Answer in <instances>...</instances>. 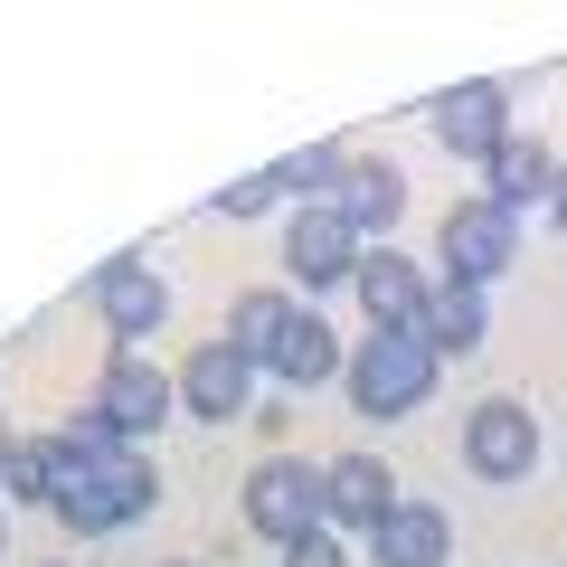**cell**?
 <instances>
[{"label": "cell", "instance_id": "cell-12", "mask_svg": "<svg viewBox=\"0 0 567 567\" xmlns=\"http://www.w3.org/2000/svg\"><path fill=\"white\" fill-rule=\"evenodd\" d=\"M171 398H181V388H171V369L133 360V350H123V360H104V379H95V406L123 425V435H133V445L171 425Z\"/></svg>", "mask_w": 567, "mask_h": 567}, {"label": "cell", "instance_id": "cell-4", "mask_svg": "<svg viewBox=\"0 0 567 567\" xmlns=\"http://www.w3.org/2000/svg\"><path fill=\"white\" fill-rule=\"evenodd\" d=\"M464 473L473 483H529L539 473V416L520 398H473L464 416Z\"/></svg>", "mask_w": 567, "mask_h": 567}, {"label": "cell", "instance_id": "cell-14", "mask_svg": "<svg viewBox=\"0 0 567 567\" xmlns=\"http://www.w3.org/2000/svg\"><path fill=\"white\" fill-rule=\"evenodd\" d=\"M369 558L379 567H445L454 558V520L435 502H398L379 529H369Z\"/></svg>", "mask_w": 567, "mask_h": 567}, {"label": "cell", "instance_id": "cell-23", "mask_svg": "<svg viewBox=\"0 0 567 567\" xmlns=\"http://www.w3.org/2000/svg\"><path fill=\"white\" fill-rule=\"evenodd\" d=\"M548 227L567 237V162H558V189H548Z\"/></svg>", "mask_w": 567, "mask_h": 567}, {"label": "cell", "instance_id": "cell-2", "mask_svg": "<svg viewBox=\"0 0 567 567\" xmlns=\"http://www.w3.org/2000/svg\"><path fill=\"white\" fill-rule=\"evenodd\" d=\"M152 511H162V473L142 464V454H123V464H104V473H66V483H58V520L76 529V539H114V529L152 520Z\"/></svg>", "mask_w": 567, "mask_h": 567}, {"label": "cell", "instance_id": "cell-17", "mask_svg": "<svg viewBox=\"0 0 567 567\" xmlns=\"http://www.w3.org/2000/svg\"><path fill=\"white\" fill-rule=\"evenodd\" d=\"M341 369H350L341 331H331L322 312H293V331L275 341V360H265V379H284V388H322V379H341Z\"/></svg>", "mask_w": 567, "mask_h": 567}, {"label": "cell", "instance_id": "cell-1", "mask_svg": "<svg viewBox=\"0 0 567 567\" xmlns=\"http://www.w3.org/2000/svg\"><path fill=\"white\" fill-rule=\"evenodd\" d=\"M435 379H445V360L425 350V331H369V341L350 350V369H341L350 406H360L369 425H398V416H416V406L435 398Z\"/></svg>", "mask_w": 567, "mask_h": 567}, {"label": "cell", "instance_id": "cell-13", "mask_svg": "<svg viewBox=\"0 0 567 567\" xmlns=\"http://www.w3.org/2000/svg\"><path fill=\"white\" fill-rule=\"evenodd\" d=\"M331 208H341L369 246H388V237H398V218H406V171L379 162V152H350V171H341V189H331Z\"/></svg>", "mask_w": 567, "mask_h": 567}, {"label": "cell", "instance_id": "cell-22", "mask_svg": "<svg viewBox=\"0 0 567 567\" xmlns=\"http://www.w3.org/2000/svg\"><path fill=\"white\" fill-rule=\"evenodd\" d=\"M284 567H350V548H341V529H312V539L284 548Z\"/></svg>", "mask_w": 567, "mask_h": 567}, {"label": "cell", "instance_id": "cell-15", "mask_svg": "<svg viewBox=\"0 0 567 567\" xmlns=\"http://www.w3.org/2000/svg\"><path fill=\"white\" fill-rule=\"evenodd\" d=\"M548 189H558V162H548L539 133H511L502 152L483 162V199L511 208V218H520V208H548Z\"/></svg>", "mask_w": 567, "mask_h": 567}, {"label": "cell", "instance_id": "cell-27", "mask_svg": "<svg viewBox=\"0 0 567 567\" xmlns=\"http://www.w3.org/2000/svg\"><path fill=\"white\" fill-rule=\"evenodd\" d=\"M48 567H66V558H48Z\"/></svg>", "mask_w": 567, "mask_h": 567}, {"label": "cell", "instance_id": "cell-25", "mask_svg": "<svg viewBox=\"0 0 567 567\" xmlns=\"http://www.w3.org/2000/svg\"><path fill=\"white\" fill-rule=\"evenodd\" d=\"M0 539H10V511H0Z\"/></svg>", "mask_w": 567, "mask_h": 567}, {"label": "cell", "instance_id": "cell-16", "mask_svg": "<svg viewBox=\"0 0 567 567\" xmlns=\"http://www.w3.org/2000/svg\"><path fill=\"white\" fill-rule=\"evenodd\" d=\"M483 341H492V293L435 275V303H425V350H435V360H473Z\"/></svg>", "mask_w": 567, "mask_h": 567}, {"label": "cell", "instance_id": "cell-20", "mask_svg": "<svg viewBox=\"0 0 567 567\" xmlns=\"http://www.w3.org/2000/svg\"><path fill=\"white\" fill-rule=\"evenodd\" d=\"M341 171H350V152L303 142V152H284V162H275V181H284V189H303V199H331V189H341Z\"/></svg>", "mask_w": 567, "mask_h": 567}, {"label": "cell", "instance_id": "cell-3", "mask_svg": "<svg viewBox=\"0 0 567 567\" xmlns=\"http://www.w3.org/2000/svg\"><path fill=\"white\" fill-rule=\"evenodd\" d=\"M237 511H246V529L275 539V548L312 539V529H322V464H303V454H265V464L246 473Z\"/></svg>", "mask_w": 567, "mask_h": 567}, {"label": "cell", "instance_id": "cell-11", "mask_svg": "<svg viewBox=\"0 0 567 567\" xmlns=\"http://www.w3.org/2000/svg\"><path fill=\"white\" fill-rule=\"evenodd\" d=\"M406 492H398V473L379 464V454H331L322 464V529H379L388 511H398Z\"/></svg>", "mask_w": 567, "mask_h": 567}, {"label": "cell", "instance_id": "cell-21", "mask_svg": "<svg viewBox=\"0 0 567 567\" xmlns=\"http://www.w3.org/2000/svg\"><path fill=\"white\" fill-rule=\"evenodd\" d=\"M275 199H284V181H275V171H246V181H227L208 208H218V218H265Z\"/></svg>", "mask_w": 567, "mask_h": 567}, {"label": "cell", "instance_id": "cell-24", "mask_svg": "<svg viewBox=\"0 0 567 567\" xmlns=\"http://www.w3.org/2000/svg\"><path fill=\"white\" fill-rule=\"evenodd\" d=\"M10 454H20V425H0V473H10Z\"/></svg>", "mask_w": 567, "mask_h": 567}, {"label": "cell", "instance_id": "cell-9", "mask_svg": "<svg viewBox=\"0 0 567 567\" xmlns=\"http://www.w3.org/2000/svg\"><path fill=\"white\" fill-rule=\"evenodd\" d=\"M350 293H360L369 331H425V303H435V275H425L406 246H369L360 275H350Z\"/></svg>", "mask_w": 567, "mask_h": 567}, {"label": "cell", "instance_id": "cell-10", "mask_svg": "<svg viewBox=\"0 0 567 567\" xmlns=\"http://www.w3.org/2000/svg\"><path fill=\"white\" fill-rule=\"evenodd\" d=\"M435 142L464 152V162H492V152L511 142V85H502V76L445 85V95H435Z\"/></svg>", "mask_w": 567, "mask_h": 567}, {"label": "cell", "instance_id": "cell-26", "mask_svg": "<svg viewBox=\"0 0 567 567\" xmlns=\"http://www.w3.org/2000/svg\"><path fill=\"white\" fill-rule=\"evenodd\" d=\"M162 567H189V558H162Z\"/></svg>", "mask_w": 567, "mask_h": 567}, {"label": "cell", "instance_id": "cell-8", "mask_svg": "<svg viewBox=\"0 0 567 567\" xmlns=\"http://www.w3.org/2000/svg\"><path fill=\"white\" fill-rule=\"evenodd\" d=\"M360 256H369V237H360L331 199L293 208V227H284V275H293V284H322V293H331V284L360 275Z\"/></svg>", "mask_w": 567, "mask_h": 567}, {"label": "cell", "instance_id": "cell-5", "mask_svg": "<svg viewBox=\"0 0 567 567\" xmlns=\"http://www.w3.org/2000/svg\"><path fill=\"white\" fill-rule=\"evenodd\" d=\"M85 303H95V322L114 331V341H152V331L171 322V284L152 256H104L95 275H85Z\"/></svg>", "mask_w": 567, "mask_h": 567}, {"label": "cell", "instance_id": "cell-6", "mask_svg": "<svg viewBox=\"0 0 567 567\" xmlns=\"http://www.w3.org/2000/svg\"><path fill=\"white\" fill-rule=\"evenodd\" d=\"M511 246H520V218L492 208V199L445 208V227H435V265H445V284H473V293H492V275L511 265Z\"/></svg>", "mask_w": 567, "mask_h": 567}, {"label": "cell", "instance_id": "cell-19", "mask_svg": "<svg viewBox=\"0 0 567 567\" xmlns=\"http://www.w3.org/2000/svg\"><path fill=\"white\" fill-rule=\"evenodd\" d=\"M0 492H10L20 511H58V435H20V454H10Z\"/></svg>", "mask_w": 567, "mask_h": 567}, {"label": "cell", "instance_id": "cell-18", "mask_svg": "<svg viewBox=\"0 0 567 567\" xmlns=\"http://www.w3.org/2000/svg\"><path fill=\"white\" fill-rule=\"evenodd\" d=\"M284 331H293V303H284L275 284H246L237 303H227V341H237V350H246L256 369L275 360V341H284Z\"/></svg>", "mask_w": 567, "mask_h": 567}, {"label": "cell", "instance_id": "cell-7", "mask_svg": "<svg viewBox=\"0 0 567 567\" xmlns=\"http://www.w3.org/2000/svg\"><path fill=\"white\" fill-rule=\"evenodd\" d=\"M256 379H265V369L246 360L227 331H218V341H199V350H181V369H171V388H181V406L199 425H237L246 406H256Z\"/></svg>", "mask_w": 567, "mask_h": 567}]
</instances>
